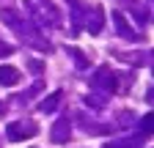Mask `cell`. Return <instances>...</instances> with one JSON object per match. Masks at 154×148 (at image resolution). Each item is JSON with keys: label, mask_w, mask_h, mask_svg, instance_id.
<instances>
[{"label": "cell", "mask_w": 154, "mask_h": 148, "mask_svg": "<svg viewBox=\"0 0 154 148\" xmlns=\"http://www.w3.org/2000/svg\"><path fill=\"white\" fill-rule=\"evenodd\" d=\"M17 80H19L17 69H11V66H3V69H0V85H14Z\"/></svg>", "instance_id": "6da1fadb"}, {"label": "cell", "mask_w": 154, "mask_h": 148, "mask_svg": "<svg viewBox=\"0 0 154 148\" xmlns=\"http://www.w3.org/2000/svg\"><path fill=\"white\" fill-rule=\"evenodd\" d=\"M0 113H3V104H0Z\"/></svg>", "instance_id": "7a4b0ae2"}]
</instances>
